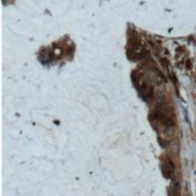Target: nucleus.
<instances>
[{"instance_id": "1", "label": "nucleus", "mask_w": 196, "mask_h": 196, "mask_svg": "<svg viewBox=\"0 0 196 196\" xmlns=\"http://www.w3.org/2000/svg\"><path fill=\"white\" fill-rule=\"evenodd\" d=\"M161 170H162V173H164L165 177H167V178H170V177H172L171 174H173V165H172V162L170 160L164 161V164L161 166Z\"/></svg>"}]
</instances>
